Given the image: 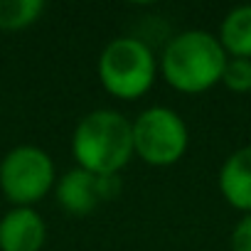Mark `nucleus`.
Here are the masks:
<instances>
[{"label":"nucleus","mask_w":251,"mask_h":251,"mask_svg":"<svg viewBox=\"0 0 251 251\" xmlns=\"http://www.w3.org/2000/svg\"><path fill=\"white\" fill-rule=\"evenodd\" d=\"M72 155L94 175H118L133 158V123L113 108L86 113L74 128Z\"/></svg>","instance_id":"1"},{"label":"nucleus","mask_w":251,"mask_h":251,"mask_svg":"<svg viewBox=\"0 0 251 251\" xmlns=\"http://www.w3.org/2000/svg\"><path fill=\"white\" fill-rule=\"evenodd\" d=\"M229 54L219 37L207 30H185L175 35L160 57L163 79L182 94H202L222 84Z\"/></svg>","instance_id":"2"},{"label":"nucleus","mask_w":251,"mask_h":251,"mask_svg":"<svg viewBox=\"0 0 251 251\" xmlns=\"http://www.w3.org/2000/svg\"><path fill=\"white\" fill-rule=\"evenodd\" d=\"M158 62L153 50L136 37L111 40L99 57V79L103 89L121 101L146 96L155 81Z\"/></svg>","instance_id":"3"},{"label":"nucleus","mask_w":251,"mask_h":251,"mask_svg":"<svg viewBox=\"0 0 251 251\" xmlns=\"http://www.w3.org/2000/svg\"><path fill=\"white\" fill-rule=\"evenodd\" d=\"M187 143V123L168 106H151L133 121V153L153 168L175 165L185 155Z\"/></svg>","instance_id":"4"},{"label":"nucleus","mask_w":251,"mask_h":251,"mask_svg":"<svg viewBox=\"0 0 251 251\" xmlns=\"http://www.w3.org/2000/svg\"><path fill=\"white\" fill-rule=\"evenodd\" d=\"M54 163L37 146H18L0 163V190L15 207H32L54 187Z\"/></svg>","instance_id":"5"},{"label":"nucleus","mask_w":251,"mask_h":251,"mask_svg":"<svg viewBox=\"0 0 251 251\" xmlns=\"http://www.w3.org/2000/svg\"><path fill=\"white\" fill-rule=\"evenodd\" d=\"M118 192H121L118 175H94L84 168L67 170L54 185V197L59 207L72 217L91 214L101 202L116 200Z\"/></svg>","instance_id":"6"},{"label":"nucleus","mask_w":251,"mask_h":251,"mask_svg":"<svg viewBox=\"0 0 251 251\" xmlns=\"http://www.w3.org/2000/svg\"><path fill=\"white\" fill-rule=\"evenodd\" d=\"M45 236V219L32 207H13L0 219V251H40Z\"/></svg>","instance_id":"7"},{"label":"nucleus","mask_w":251,"mask_h":251,"mask_svg":"<svg viewBox=\"0 0 251 251\" xmlns=\"http://www.w3.org/2000/svg\"><path fill=\"white\" fill-rule=\"evenodd\" d=\"M219 192L234 209L251 214V146L234 151L219 170Z\"/></svg>","instance_id":"8"},{"label":"nucleus","mask_w":251,"mask_h":251,"mask_svg":"<svg viewBox=\"0 0 251 251\" xmlns=\"http://www.w3.org/2000/svg\"><path fill=\"white\" fill-rule=\"evenodd\" d=\"M219 42L229 57L251 59V5H239L226 13L219 27Z\"/></svg>","instance_id":"9"},{"label":"nucleus","mask_w":251,"mask_h":251,"mask_svg":"<svg viewBox=\"0 0 251 251\" xmlns=\"http://www.w3.org/2000/svg\"><path fill=\"white\" fill-rule=\"evenodd\" d=\"M42 0H0V30H25L40 20Z\"/></svg>","instance_id":"10"},{"label":"nucleus","mask_w":251,"mask_h":251,"mask_svg":"<svg viewBox=\"0 0 251 251\" xmlns=\"http://www.w3.org/2000/svg\"><path fill=\"white\" fill-rule=\"evenodd\" d=\"M222 84L234 94L251 91V59L229 57V62L224 67V74H222Z\"/></svg>","instance_id":"11"},{"label":"nucleus","mask_w":251,"mask_h":251,"mask_svg":"<svg viewBox=\"0 0 251 251\" xmlns=\"http://www.w3.org/2000/svg\"><path fill=\"white\" fill-rule=\"evenodd\" d=\"M229 246H231V251H251V214H244L234 224Z\"/></svg>","instance_id":"12"}]
</instances>
